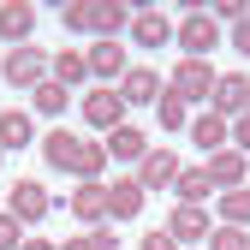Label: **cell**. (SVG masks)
<instances>
[{"instance_id": "5b68a950", "label": "cell", "mask_w": 250, "mask_h": 250, "mask_svg": "<svg viewBox=\"0 0 250 250\" xmlns=\"http://www.w3.org/2000/svg\"><path fill=\"white\" fill-rule=\"evenodd\" d=\"M125 113H131V107H125V96H119L113 83H96V89L83 96V119L96 125L102 137H113V131H119V125H125Z\"/></svg>"}, {"instance_id": "484cf974", "label": "cell", "mask_w": 250, "mask_h": 250, "mask_svg": "<svg viewBox=\"0 0 250 250\" xmlns=\"http://www.w3.org/2000/svg\"><path fill=\"white\" fill-rule=\"evenodd\" d=\"M208 250H250V227H227V221H214Z\"/></svg>"}, {"instance_id": "3957f363", "label": "cell", "mask_w": 250, "mask_h": 250, "mask_svg": "<svg viewBox=\"0 0 250 250\" xmlns=\"http://www.w3.org/2000/svg\"><path fill=\"white\" fill-rule=\"evenodd\" d=\"M214 83H221V72H214L208 60H179L173 78H167V89L185 96V102H214Z\"/></svg>"}, {"instance_id": "8992f818", "label": "cell", "mask_w": 250, "mask_h": 250, "mask_svg": "<svg viewBox=\"0 0 250 250\" xmlns=\"http://www.w3.org/2000/svg\"><path fill=\"white\" fill-rule=\"evenodd\" d=\"M6 214H18L24 227L48 221V214H54V197H48V185H42V179H18L12 191H6Z\"/></svg>"}, {"instance_id": "603a6c76", "label": "cell", "mask_w": 250, "mask_h": 250, "mask_svg": "<svg viewBox=\"0 0 250 250\" xmlns=\"http://www.w3.org/2000/svg\"><path fill=\"white\" fill-rule=\"evenodd\" d=\"M155 113H161V131H191V102H185V96H173V89H161Z\"/></svg>"}, {"instance_id": "7402d4cb", "label": "cell", "mask_w": 250, "mask_h": 250, "mask_svg": "<svg viewBox=\"0 0 250 250\" xmlns=\"http://www.w3.org/2000/svg\"><path fill=\"white\" fill-rule=\"evenodd\" d=\"M173 191H179V203H197V208H203V203L214 197V179H208V167H185Z\"/></svg>"}, {"instance_id": "836d02e7", "label": "cell", "mask_w": 250, "mask_h": 250, "mask_svg": "<svg viewBox=\"0 0 250 250\" xmlns=\"http://www.w3.org/2000/svg\"><path fill=\"white\" fill-rule=\"evenodd\" d=\"M24 250H60V244H48V238H24Z\"/></svg>"}, {"instance_id": "7a4b0ae2", "label": "cell", "mask_w": 250, "mask_h": 250, "mask_svg": "<svg viewBox=\"0 0 250 250\" xmlns=\"http://www.w3.org/2000/svg\"><path fill=\"white\" fill-rule=\"evenodd\" d=\"M0 78H6L12 89H42L54 78V60L42 48H6V66H0Z\"/></svg>"}, {"instance_id": "2e32d148", "label": "cell", "mask_w": 250, "mask_h": 250, "mask_svg": "<svg viewBox=\"0 0 250 250\" xmlns=\"http://www.w3.org/2000/svg\"><path fill=\"white\" fill-rule=\"evenodd\" d=\"M66 208L78 214L83 227H102V221H107V185H102V179H96V185H78V191L66 197Z\"/></svg>"}, {"instance_id": "ba28073f", "label": "cell", "mask_w": 250, "mask_h": 250, "mask_svg": "<svg viewBox=\"0 0 250 250\" xmlns=\"http://www.w3.org/2000/svg\"><path fill=\"white\" fill-rule=\"evenodd\" d=\"M208 179H214V191H244L250 185V155H238V149H221V155H208Z\"/></svg>"}, {"instance_id": "83f0119b", "label": "cell", "mask_w": 250, "mask_h": 250, "mask_svg": "<svg viewBox=\"0 0 250 250\" xmlns=\"http://www.w3.org/2000/svg\"><path fill=\"white\" fill-rule=\"evenodd\" d=\"M0 250H24V221L0 208Z\"/></svg>"}, {"instance_id": "d6a6232c", "label": "cell", "mask_w": 250, "mask_h": 250, "mask_svg": "<svg viewBox=\"0 0 250 250\" xmlns=\"http://www.w3.org/2000/svg\"><path fill=\"white\" fill-rule=\"evenodd\" d=\"M60 250H96V244H89V232H83V238H66Z\"/></svg>"}, {"instance_id": "30bf717a", "label": "cell", "mask_w": 250, "mask_h": 250, "mask_svg": "<svg viewBox=\"0 0 250 250\" xmlns=\"http://www.w3.org/2000/svg\"><path fill=\"white\" fill-rule=\"evenodd\" d=\"M30 30H36V6L30 0H6L0 6V42L6 48H30Z\"/></svg>"}, {"instance_id": "4dcf8cb0", "label": "cell", "mask_w": 250, "mask_h": 250, "mask_svg": "<svg viewBox=\"0 0 250 250\" xmlns=\"http://www.w3.org/2000/svg\"><path fill=\"white\" fill-rule=\"evenodd\" d=\"M232 149H238V155H250V113H238V119H232Z\"/></svg>"}, {"instance_id": "277c9868", "label": "cell", "mask_w": 250, "mask_h": 250, "mask_svg": "<svg viewBox=\"0 0 250 250\" xmlns=\"http://www.w3.org/2000/svg\"><path fill=\"white\" fill-rule=\"evenodd\" d=\"M173 42L185 48V60H208L214 48H221V24H214V12H185Z\"/></svg>"}, {"instance_id": "f1b7e54d", "label": "cell", "mask_w": 250, "mask_h": 250, "mask_svg": "<svg viewBox=\"0 0 250 250\" xmlns=\"http://www.w3.org/2000/svg\"><path fill=\"white\" fill-rule=\"evenodd\" d=\"M137 250H179V238L167 232V227H155V232H143V244Z\"/></svg>"}, {"instance_id": "e575fe53", "label": "cell", "mask_w": 250, "mask_h": 250, "mask_svg": "<svg viewBox=\"0 0 250 250\" xmlns=\"http://www.w3.org/2000/svg\"><path fill=\"white\" fill-rule=\"evenodd\" d=\"M0 161H6V149H0Z\"/></svg>"}, {"instance_id": "9a60e30c", "label": "cell", "mask_w": 250, "mask_h": 250, "mask_svg": "<svg viewBox=\"0 0 250 250\" xmlns=\"http://www.w3.org/2000/svg\"><path fill=\"white\" fill-rule=\"evenodd\" d=\"M191 143L203 149V155H221V149H232V119H221V113H197L191 119Z\"/></svg>"}, {"instance_id": "ffe728a7", "label": "cell", "mask_w": 250, "mask_h": 250, "mask_svg": "<svg viewBox=\"0 0 250 250\" xmlns=\"http://www.w3.org/2000/svg\"><path fill=\"white\" fill-rule=\"evenodd\" d=\"M30 137H36V119H30L24 107H6V113H0V149H24Z\"/></svg>"}, {"instance_id": "44dd1931", "label": "cell", "mask_w": 250, "mask_h": 250, "mask_svg": "<svg viewBox=\"0 0 250 250\" xmlns=\"http://www.w3.org/2000/svg\"><path fill=\"white\" fill-rule=\"evenodd\" d=\"M83 78H89V54H83V48H60V54H54V83L78 89Z\"/></svg>"}, {"instance_id": "5bb4252c", "label": "cell", "mask_w": 250, "mask_h": 250, "mask_svg": "<svg viewBox=\"0 0 250 250\" xmlns=\"http://www.w3.org/2000/svg\"><path fill=\"white\" fill-rule=\"evenodd\" d=\"M173 36H179V24H173L167 12H155V6H149V12H131V42H137V48H167Z\"/></svg>"}, {"instance_id": "7c38bea8", "label": "cell", "mask_w": 250, "mask_h": 250, "mask_svg": "<svg viewBox=\"0 0 250 250\" xmlns=\"http://www.w3.org/2000/svg\"><path fill=\"white\" fill-rule=\"evenodd\" d=\"M143 203H149V191L137 185V173L107 185V221H137V214H143Z\"/></svg>"}, {"instance_id": "cb8c5ba5", "label": "cell", "mask_w": 250, "mask_h": 250, "mask_svg": "<svg viewBox=\"0 0 250 250\" xmlns=\"http://www.w3.org/2000/svg\"><path fill=\"white\" fill-rule=\"evenodd\" d=\"M30 102H36V113H48V119H60V113H66V107H72V89L48 78L42 89H30Z\"/></svg>"}, {"instance_id": "52a82bcc", "label": "cell", "mask_w": 250, "mask_h": 250, "mask_svg": "<svg viewBox=\"0 0 250 250\" xmlns=\"http://www.w3.org/2000/svg\"><path fill=\"white\" fill-rule=\"evenodd\" d=\"M179 173H185V167H179V155H173L167 143H155L143 161H137V185H143V191H173Z\"/></svg>"}, {"instance_id": "6da1fadb", "label": "cell", "mask_w": 250, "mask_h": 250, "mask_svg": "<svg viewBox=\"0 0 250 250\" xmlns=\"http://www.w3.org/2000/svg\"><path fill=\"white\" fill-rule=\"evenodd\" d=\"M42 161H48L54 173H72L78 185H96L102 167H107V143H89V137L66 131V125H54V131L42 137Z\"/></svg>"}, {"instance_id": "9c48e42d", "label": "cell", "mask_w": 250, "mask_h": 250, "mask_svg": "<svg viewBox=\"0 0 250 250\" xmlns=\"http://www.w3.org/2000/svg\"><path fill=\"white\" fill-rule=\"evenodd\" d=\"M221 119H238V113H250V78L244 72H221V83H214V102H208Z\"/></svg>"}, {"instance_id": "e0dca14e", "label": "cell", "mask_w": 250, "mask_h": 250, "mask_svg": "<svg viewBox=\"0 0 250 250\" xmlns=\"http://www.w3.org/2000/svg\"><path fill=\"white\" fill-rule=\"evenodd\" d=\"M167 232H173L179 244H191V238H203V244H208V232H214V227H208V208H197V203H179V208L167 214Z\"/></svg>"}, {"instance_id": "f546056e", "label": "cell", "mask_w": 250, "mask_h": 250, "mask_svg": "<svg viewBox=\"0 0 250 250\" xmlns=\"http://www.w3.org/2000/svg\"><path fill=\"white\" fill-rule=\"evenodd\" d=\"M89 244H96V250H119V238H113V221H102V227H89Z\"/></svg>"}, {"instance_id": "ac0fdd59", "label": "cell", "mask_w": 250, "mask_h": 250, "mask_svg": "<svg viewBox=\"0 0 250 250\" xmlns=\"http://www.w3.org/2000/svg\"><path fill=\"white\" fill-rule=\"evenodd\" d=\"M119 30H131V12H125L119 0H96V12H89V36L119 42Z\"/></svg>"}, {"instance_id": "d4e9b609", "label": "cell", "mask_w": 250, "mask_h": 250, "mask_svg": "<svg viewBox=\"0 0 250 250\" xmlns=\"http://www.w3.org/2000/svg\"><path fill=\"white\" fill-rule=\"evenodd\" d=\"M221 221L227 227H250V185L244 191H221Z\"/></svg>"}, {"instance_id": "d6986e66", "label": "cell", "mask_w": 250, "mask_h": 250, "mask_svg": "<svg viewBox=\"0 0 250 250\" xmlns=\"http://www.w3.org/2000/svg\"><path fill=\"white\" fill-rule=\"evenodd\" d=\"M102 143H107V155H119V161H143V155L155 149V143H149V137L137 131V125H131V119H125V125H119V131H113V137H102Z\"/></svg>"}, {"instance_id": "1f68e13d", "label": "cell", "mask_w": 250, "mask_h": 250, "mask_svg": "<svg viewBox=\"0 0 250 250\" xmlns=\"http://www.w3.org/2000/svg\"><path fill=\"white\" fill-rule=\"evenodd\" d=\"M227 42H232L238 54H250V18H244V24H232V36H227Z\"/></svg>"}, {"instance_id": "4316f807", "label": "cell", "mask_w": 250, "mask_h": 250, "mask_svg": "<svg viewBox=\"0 0 250 250\" xmlns=\"http://www.w3.org/2000/svg\"><path fill=\"white\" fill-rule=\"evenodd\" d=\"M89 12H96V0H66V6H60V18H66L72 36H89Z\"/></svg>"}, {"instance_id": "4fadbf2b", "label": "cell", "mask_w": 250, "mask_h": 250, "mask_svg": "<svg viewBox=\"0 0 250 250\" xmlns=\"http://www.w3.org/2000/svg\"><path fill=\"white\" fill-rule=\"evenodd\" d=\"M83 54H89V78H96V83H113L119 89V78L131 72V60H125L119 42H96V48H83Z\"/></svg>"}, {"instance_id": "8fae6325", "label": "cell", "mask_w": 250, "mask_h": 250, "mask_svg": "<svg viewBox=\"0 0 250 250\" xmlns=\"http://www.w3.org/2000/svg\"><path fill=\"white\" fill-rule=\"evenodd\" d=\"M161 72H149V66H131V72H125L119 78V96H125V107H155V102H161Z\"/></svg>"}]
</instances>
